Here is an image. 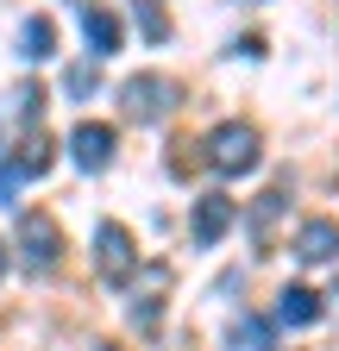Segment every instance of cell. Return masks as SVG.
Listing matches in <instances>:
<instances>
[{
	"label": "cell",
	"instance_id": "obj_9",
	"mask_svg": "<svg viewBox=\"0 0 339 351\" xmlns=\"http://www.w3.org/2000/svg\"><path fill=\"white\" fill-rule=\"evenodd\" d=\"M283 207H289V189H264L258 201H251L245 226H251V239H258V245H277V219H283Z\"/></svg>",
	"mask_w": 339,
	"mask_h": 351
},
{
	"label": "cell",
	"instance_id": "obj_12",
	"mask_svg": "<svg viewBox=\"0 0 339 351\" xmlns=\"http://www.w3.org/2000/svg\"><path fill=\"white\" fill-rule=\"evenodd\" d=\"M226 345H233V351H277V332H270V320H258V314H239L233 332H226Z\"/></svg>",
	"mask_w": 339,
	"mask_h": 351
},
{
	"label": "cell",
	"instance_id": "obj_14",
	"mask_svg": "<svg viewBox=\"0 0 339 351\" xmlns=\"http://www.w3.org/2000/svg\"><path fill=\"white\" fill-rule=\"evenodd\" d=\"M13 169H19V182H25V176H45V169H51V138H45V132H32V138H25V151L13 157Z\"/></svg>",
	"mask_w": 339,
	"mask_h": 351
},
{
	"label": "cell",
	"instance_id": "obj_19",
	"mask_svg": "<svg viewBox=\"0 0 339 351\" xmlns=\"http://www.w3.org/2000/svg\"><path fill=\"white\" fill-rule=\"evenodd\" d=\"M251 7H264V0H251Z\"/></svg>",
	"mask_w": 339,
	"mask_h": 351
},
{
	"label": "cell",
	"instance_id": "obj_1",
	"mask_svg": "<svg viewBox=\"0 0 339 351\" xmlns=\"http://www.w3.org/2000/svg\"><path fill=\"white\" fill-rule=\"evenodd\" d=\"M258 157H264L258 125L226 119V125L207 132V169H220V176H245V169H258Z\"/></svg>",
	"mask_w": 339,
	"mask_h": 351
},
{
	"label": "cell",
	"instance_id": "obj_11",
	"mask_svg": "<svg viewBox=\"0 0 339 351\" xmlns=\"http://www.w3.org/2000/svg\"><path fill=\"white\" fill-rule=\"evenodd\" d=\"M277 320L283 326H314L320 320V295L314 289H283L277 295Z\"/></svg>",
	"mask_w": 339,
	"mask_h": 351
},
{
	"label": "cell",
	"instance_id": "obj_13",
	"mask_svg": "<svg viewBox=\"0 0 339 351\" xmlns=\"http://www.w3.org/2000/svg\"><path fill=\"white\" fill-rule=\"evenodd\" d=\"M51 51H57V25H51V19H25V25H19V57H25V63H45Z\"/></svg>",
	"mask_w": 339,
	"mask_h": 351
},
{
	"label": "cell",
	"instance_id": "obj_4",
	"mask_svg": "<svg viewBox=\"0 0 339 351\" xmlns=\"http://www.w3.org/2000/svg\"><path fill=\"white\" fill-rule=\"evenodd\" d=\"M19 263L32 276H51L63 263V232L51 213H19Z\"/></svg>",
	"mask_w": 339,
	"mask_h": 351
},
{
	"label": "cell",
	"instance_id": "obj_17",
	"mask_svg": "<svg viewBox=\"0 0 339 351\" xmlns=\"http://www.w3.org/2000/svg\"><path fill=\"white\" fill-rule=\"evenodd\" d=\"M13 189H19V169L0 157V207H13Z\"/></svg>",
	"mask_w": 339,
	"mask_h": 351
},
{
	"label": "cell",
	"instance_id": "obj_6",
	"mask_svg": "<svg viewBox=\"0 0 339 351\" xmlns=\"http://www.w3.org/2000/svg\"><path fill=\"white\" fill-rule=\"evenodd\" d=\"M69 157L89 169V176H101L107 163H113V125H101V119H82L75 132H69Z\"/></svg>",
	"mask_w": 339,
	"mask_h": 351
},
{
	"label": "cell",
	"instance_id": "obj_5",
	"mask_svg": "<svg viewBox=\"0 0 339 351\" xmlns=\"http://www.w3.org/2000/svg\"><path fill=\"white\" fill-rule=\"evenodd\" d=\"M95 270L107 282H132V270H139V245H132V232H126L119 219H101V232H95Z\"/></svg>",
	"mask_w": 339,
	"mask_h": 351
},
{
	"label": "cell",
	"instance_id": "obj_18",
	"mask_svg": "<svg viewBox=\"0 0 339 351\" xmlns=\"http://www.w3.org/2000/svg\"><path fill=\"white\" fill-rule=\"evenodd\" d=\"M0 276H7V245H0Z\"/></svg>",
	"mask_w": 339,
	"mask_h": 351
},
{
	"label": "cell",
	"instance_id": "obj_7",
	"mask_svg": "<svg viewBox=\"0 0 339 351\" xmlns=\"http://www.w3.org/2000/svg\"><path fill=\"white\" fill-rule=\"evenodd\" d=\"M233 219H239V201L201 195V201H195V245H220V239L233 232Z\"/></svg>",
	"mask_w": 339,
	"mask_h": 351
},
{
	"label": "cell",
	"instance_id": "obj_2",
	"mask_svg": "<svg viewBox=\"0 0 339 351\" xmlns=\"http://www.w3.org/2000/svg\"><path fill=\"white\" fill-rule=\"evenodd\" d=\"M119 101H126V113H132L139 125H157V119H170V113L183 107V82L145 69V75H132V82L119 88Z\"/></svg>",
	"mask_w": 339,
	"mask_h": 351
},
{
	"label": "cell",
	"instance_id": "obj_3",
	"mask_svg": "<svg viewBox=\"0 0 339 351\" xmlns=\"http://www.w3.org/2000/svg\"><path fill=\"white\" fill-rule=\"evenodd\" d=\"M132 276L139 282H132V307H126V320H132L139 332H157L163 326V301H170V289H176V270H170L163 257H151V263H139Z\"/></svg>",
	"mask_w": 339,
	"mask_h": 351
},
{
	"label": "cell",
	"instance_id": "obj_16",
	"mask_svg": "<svg viewBox=\"0 0 339 351\" xmlns=\"http://www.w3.org/2000/svg\"><path fill=\"white\" fill-rule=\"evenodd\" d=\"M139 25H145V38L157 44V38H170V19L157 13V0H139Z\"/></svg>",
	"mask_w": 339,
	"mask_h": 351
},
{
	"label": "cell",
	"instance_id": "obj_8",
	"mask_svg": "<svg viewBox=\"0 0 339 351\" xmlns=\"http://www.w3.org/2000/svg\"><path fill=\"white\" fill-rule=\"evenodd\" d=\"M295 257L302 263H333L339 257V226L333 219H308V226L295 232Z\"/></svg>",
	"mask_w": 339,
	"mask_h": 351
},
{
	"label": "cell",
	"instance_id": "obj_15",
	"mask_svg": "<svg viewBox=\"0 0 339 351\" xmlns=\"http://www.w3.org/2000/svg\"><path fill=\"white\" fill-rule=\"evenodd\" d=\"M63 88H69V95H95V88H101V69H95V63H75V69L63 75Z\"/></svg>",
	"mask_w": 339,
	"mask_h": 351
},
{
	"label": "cell",
	"instance_id": "obj_10",
	"mask_svg": "<svg viewBox=\"0 0 339 351\" xmlns=\"http://www.w3.org/2000/svg\"><path fill=\"white\" fill-rule=\"evenodd\" d=\"M82 38H89L95 57H113V51H119V19H113L107 7H82Z\"/></svg>",
	"mask_w": 339,
	"mask_h": 351
}]
</instances>
